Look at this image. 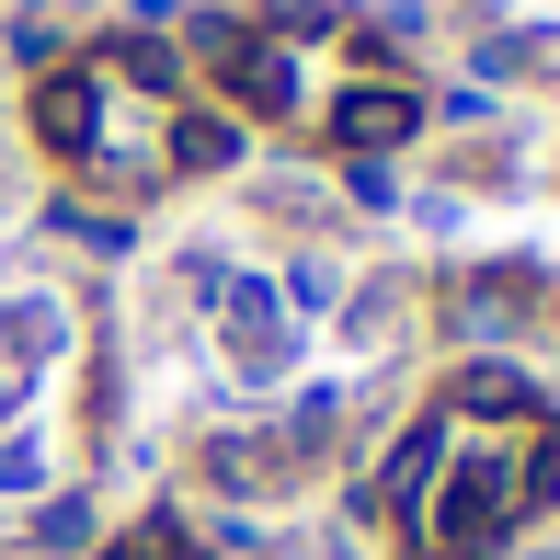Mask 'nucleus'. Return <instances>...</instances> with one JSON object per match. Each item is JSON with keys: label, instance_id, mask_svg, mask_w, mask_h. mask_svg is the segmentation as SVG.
I'll return each mask as SVG.
<instances>
[{"label": "nucleus", "instance_id": "20", "mask_svg": "<svg viewBox=\"0 0 560 560\" xmlns=\"http://www.w3.org/2000/svg\"><path fill=\"white\" fill-rule=\"evenodd\" d=\"M515 480H526V515H549V503H560V423H538V435H526Z\"/></svg>", "mask_w": 560, "mask_h": 560}, {"label": "nucleus", "instance_id": "29", "mask_svg": "<svg viewBox=\"0 0 560 560\" xmlns=\"http://www.w3.org/2000/svg\"><path fill=\"white\" fill-rule=\"evenodd\" d=\"M195 560H229V549H195Z\"/></svg>", "mask_w": 560, "mask_h": 560}, {"label": "nucleus", "instance_id": "10", "mask_svg": "<svg viewBox=\"0 0 560 560\" xmlns=\"http://www.w3.org/2000/svg\"><path fill=\"white\" fill-rule=\"evenodd\" d=\"M92 69H104V81H126V92H149V104H184V46H172V35L115 23V35L92 46Z\"/></svg>", "mask_w": 560, "mask_h": 560}, {"label": "nucleus", "instance_id": "9", "mask_svg": "<svg viewBox=\"0 0 560 560\" xmlns=\"http://www.w3.org/2000/svg\"><path fill=\"white\" fill-rule=\"evenodd\" d=\"M69 332H81V320H69V298H46V287L0 298V366H12V377L58 366V354H69Z\"/></svg>", "mask_w": 560, "mask_h": 560}, {"label": "nucleus", "instance_id": "23", "mask_svg": "<svg viewBox=\"0 0 560 560\" xmlns=\"http://www.w3.org/2000/svg\"><path fill=\"white\" fill-rule=\"evenodd\" d=\"M0 46H12V58L35 69V81L58 69V23H46V12H0Z\"/></svg>", "mask_w": 560, "mask_h": 560}, {"label": "nucleus", "instance_id": "15", "mask_svg": "<svg viewBox=\"0 0 560 560\" xmlns=\"http://www.w3.org/2000/svg\"><path fill=\"white\" fill-rule=\"evenodd\" d=\"M343 435V389H298L287 400V423H275V446H287V469H310V457H332Z\"/></svg>", "mask_w": 560, "mask_h": 560}, {"label": "nucleus", "instance_id": "25", "mask_svg": "<svg viewBox=\"0 0 560 560\" xmlns=\"http://www.w3.org/2000/svg\"><path fill=\"white\" fill-rule=\"evenodd\" d=\"M423 115H446V126H492V115H503V92H480V81H457L446 104H423Z\"/></svg>", "mask_w": 560, "mask_h": 560}, {"label": "nucleus", "instance_id": "3", "mask_svg": "<svg viewBox=\"0 0 560 560\" xmlns=\"http://www.w3.org/2000/svg\"><path fill=\"white\" fill-rule=\"evenodd\" d=\"M435 412L457 423V435H538V423H549V389L515 366V354H457L446 389H435Z\"/></svg>", "mask_w": 560, "mask_h": 560}, {"label": "nucleus", "instance_id": "4", "mask_svg": "<svg viewBox=\"0 0 560 560\" xmlns=\"http://www.w3.org/2000/svg\"><path fill=\"white\" fill-rule=\"evenodd\" d=\"M320 126H332L343 161H400V149H412L435 115H423V92L400 81V69H354V81L332 92V115H320Z\"/></svg>", "mask_w": 560, "mask_h": 560}, {"label": "nucleus", "instance_id": "5", "mask_svg": "<svg viewBox=\"0 0 560 560\" xmlns=\"http://www.w3.org/2000/svg\"><path fill=\"white\" fill-rule=\"evenodd\" d=\"M538 310H549V287H538L526 264H469V275L446 287V343H457V354H503Z\"/></svg>", "mask_w": 560, "mask_h": 560}, {"label": "nucleus", "instance_id": "24", "mask_svg": "<svg viewBox=\"0 0 560 560\" xmlns=\"http://www.w3.org/2000/svg\"><path fill=\"white\" fill-rule=\"evenodd\" d=\"M229 275H241L229 252H184V298H195V310H218V298H229Z\"/></svg>", "mask_w": 560, "mask_h": 560}, {"label": "nucleus", "instance_id": "14", "mask_svg": "<svg viewBox=\"0 0 560 560\" xmlns=\"http://www.w3.org/2000/svg\"><path fill=\"white\" fill-rule=\"evenodd\" d=\"M538 58H560V35H549V23H492V35L469 46V81H480V92H503L515 69H538Z\"/></svg>", "mask_w": 560, "mask_h": 560}, {"label": "nucleus", "instance_id": "26", "mask_svg": "<svg viewBox=\"0 0 560 560\" xmlns=\"http://www.w3.org/2000/svg\"><path fill=\"white\" fill-rule=\"evenodd\" d=\"M12 423H23V377L0 366V435H12Z\"/></svg>", "mask_w": 560, "mask_h": 560}, {"label": "nucleus", "instance_id": "18", "mask_svg": "<svg viewBox=\"0 0 560 560\" xmlns=\"http://www.w3.org/2000/svg\"><path fill=\"white\" fill-rule=\"evenodd\" d=\"M264 35L275 46H332V35H354V12H343V0H275Z\"/></svg>", "mask_w": 560, "mask_h": 560}, {"label": "nucleus", "instance_id": "6", "mask_svg": "<svg viewBox=\"0 0 560 560\" xmlns=\"http://www.w3.org/2000/svg\"><path fill=\"white\" fill-rule=\"evenodd\" d=\"M218 343H229V366L252 377V389H275L287 377V354H298V320H287V298H275V275H229V298H218Z\"/></svg>", "mask_w": 560, "mask_h": 560}, {"label": "nucleus", "instance_id": "28", "mask_svg": "<svg viewBox=\"0 0 560 560\" xmlns=\"http://www.w3.org/2000/svg\"><path fill=\"white\" fill-rule=\"evenodd\" d=\"M69 12H104V0H69Z\"/></svg>", "mask_w": 560, "mask_h": 560}, {"label": "nucleus", "instance_id": "12", "mask_svg": "<svg viewBox=\"0 0 560 560\" xmlns=\"http://www.w3.org/2000/svg\"><path fill=\"white\" fill-rule=\"evenodd\" d=\"M23 549H35V560H92V549H104V503H92V492L23 503Z\"/></svg>", "mask_w": 560, "mask_h": 560}, {"label": "nucleus", "instance_id": "16", "mask_svg": "<svg viewBox=\"0 0 560 560\" xmlns=\"http://www.w3.org/2000/svg\"><path fill=\"white\" fill-rule=\"evenodd\" d=\"M92 560H195V526H184V503H149L138 526H115Z\"/></svg>", "mask_w": 560, "mask_h": 560}, {"label": "nucleus", "instance_id": "27", "mask_svg": "<svg viewBox=\"0 0 560 560\" xmlns=\"http://www.w3.org/2000/svg\"><path fill=\"white\" fill-rule=\"evenodd\" d=\"M515 560H560V538H549V549H515Z\"/></svg>", "mask_w": 560, "mask_h": 560}, {"label": "nucleus", "instance_id": "7", "mask_svg": "<svg viewBox=\"0 0 560 560\" xmlns=\"http://www.w3.org/2000/svg\"><path fill=\"white\" fill-rule=\"evenodd\" d=\"M104 92H115V81H104L92 58H58V69L35 81V104H23V115H35V149H46V161L81 172L92 149H104Z\"/></svg>", "mask_w": 560, "mask_h": 560}, {"label": "nucleus", "instance_id": "11", "mask_svg": "<svg viewBox=\"0 0 560 560\" xmlns=\"http://www.w3.org/2000/svg\"><path fill=\"white\" fill-rule=\"evenodd\" d=\"M241 149H252V126L229 104H172V138H161L172 172H241Z\"/></svg>", "mask_w": 560, "mask_h": 560}, {"label": "nucleus", "instance_id": "8", "mask_svg": "<svg viewBox=\"0 0 560 560\" xmlns=\"http://www.w3.org/2000/svg\"><path fill=\"white\" fill-rule=\"evenodd\" d=\"M218 92H229V115H275V126H287V115H310V69H298V46H275L264 23H252V35H241V58L218 69Z\"/></svg>", "mask_w": 560, "mask_h": 560}, {"label": "nucleus", "instance_id": "1", "mask_svg": "<svg viewBox=\"0 0 560 560\" xmlns=\"http://www.w3.org/2000/svg\"><path fill=\"white\" fill-rule=\"evenodd\" d=\"M515 457H526V435H457L435 503H423V526H412V549L423 560H515V538H526Z\"/></svg>", "mask_w": 560, "mask_h": 560}, {"label": "nucleus", "instance_id": "21", "mask_svg": "<svg viewBox=\"0 0 560 560\" xmlns=\"http://www.w3.org/2000/svg\"><path fill=\"white\" fill-rule=\"evenodd\" d=\"M343 207L354 218H389L400 207V161H343Z\"/></svg>", "mask_w": 560, "mask_h": 560}, {"label": "nucleus", "instance_id": "17", "mask_svg": "<svg viewBox=\"0 0 560 560\" xmlns=\"http://www.w3.org/2000/svg\"><path fill=\"white\" fill-rule=\"evenodd\" d=\"M46 492H58V457H46V435L12 423V435H0V503H46Z\"/></svg>", "mask_w": 560, "mask_h": 560}, {"label": "nucleus", "instance_id": "22", "mask_svg": "<svg viewBox=\"0 0 560 560\" xmlns=\"http://www.w3.org/2000/svg\"><path fill=\"white\" fill-rule=\"evenodd\" d=\"M58 241H81V252H104V264H115V252L138 241V229H126L115 207H58Z\"/></svg>", "mask_w": 560, "mask_h": 560}, {"label": "nucleus", "instance_id": "2", "mask_svg": "<svg viewBox=\"0 0 560 560\" xmlns=\"http://www.w3.org/2000/svg\"><path fill=\"white\" fill-rule=\"evenodd\" d=\"M446 457H457V423H446V412H412L389 446H377V469L343 492V515H354V526H400V549H412V526H423V503H435Z\"/></svg>", "mask_w": 560, "mask_h": 560}, {"label": "nucleus", "instance_id": "13", "mask_svg": "<svg viewBox=\"0 0 560 560\" xmlns=\"http://www.w3.org/2000/svg\"><path fill=\"white\" fill-rule=\"evenodd\" d=\"M195 469H207V492H229V503H252V492H275V480H298L275 435H207V457H195Z\"/></svg>", "mask_w": 560, "mask_h": 560}, {"label": "nucleus", "instance_id": "19", "mask_svg": "<svg viewBox=\"0 0 560 560\" xmlns=\"http://www.w3.org/2000/svg\"><path fill=\"white\" fill-rule=\"evenodd\" d=\"M275 298H287V320H320V310H343V275L320 264V252H298V264L275 275Z\"/></svg>", "mask_w": 560, "mask_h": 560}]
</instances>
